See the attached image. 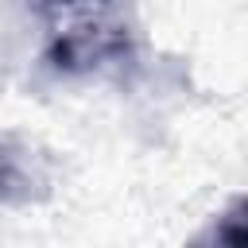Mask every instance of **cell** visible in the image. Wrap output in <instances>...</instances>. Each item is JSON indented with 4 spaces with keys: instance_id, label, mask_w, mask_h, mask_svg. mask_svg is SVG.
<instances>
[{
    "instance_id": "1",
    "label": "cell",
    "mask_w": 248,
    "mask_h": 248,
    "mask_svg": "<svg viewBox=\"0 0 248 248\" xmlns=\"http://www.w3.org/2000/svg\"><path fill=\"white\" fill-rule=\"evenodd\" d=\"M66 4H81V0H66ZM97 4H105V0H97Z\"/></svg>"
}]
</instances>
